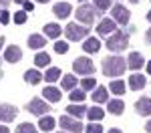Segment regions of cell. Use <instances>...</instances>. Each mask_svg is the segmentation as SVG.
Listing matches in <instances>:
<instances>
[{"mask_svg": "<svg viewBox=\"0 0 151 133\" xmlns=\"http://www.w3.org/2000/svg\"><path fill=\"white\" fill-rule=\"evenodd\" d=\"M103 75H107V77H121L123 73H125V69H127V60L123 59V57H119V55H111V57H107V59H103Z\"/></svg>", "mask_w": 151, "mask_h": 133, "instance_id": "obj_1", "label": "cell"}, {"mask_svg": "<svg viewBox=\"0 0 151 133\" xmlns=\"http://www.w3.org/2000/svg\"><path fill=\"white\" fill-rule=\"evenodd\" d=\"M0 4H2V6H8V4H10V0H0Z\"/></svg>", "mask_w": 151, "mask_h": 133, "instance_id": "obj_42", "label": "cell"}, {"mask_svg": "<svg viewBox=\"0 0 151 133\" xmlns=\"http://www.w3.org/2000/svg\"><path fill=\"white\" fill-rule=\"evenodd\" d=\"M109 89L113 91V95H123L125 93V81H119L117 79V81H113V83L109 85Z\"/></svg>", "mask_w": 151, "mask_h": 133, "instance_id": "obj_27", "label": "cell"}, {"mask_svg": "<svg viewBox=\"0 0 151 133\" xmlns=\"http://www.w3.org/2000/svg\"><path fill=\"white\" fill-rule=\"evenodd\" d=\"M16 115H18V109L14 107V105H8V103H2V105H0V121H2V123L14 121Z\"/></svg>", "mask_w": 151, "mask_h": 133, "instance_id": "obj_7", "label": "cell"}, {"mask_svg": "<svg viewBox=\"0 0 151 133\" xmlns=\"http://www.w3.org/2000/svg\"><path fill=\"white\" fill-rule=\"evenodd\" d=\"M97 16H99V10L95 8L93 4H83V6H79V10H77L79 24H83V26H89V24H93Z\"/></svg>", "mask_w": 151, "mask_h": 133, "instance_id": "obj_3", "label": "cell"}, {"mask_svg": "<svg viewBox=\"0 0 151 133\" xmlns=\"http://www.w3.org/2000/svg\"><path fill=\"white\" fill-rule=\"evenodd\" d=\"M60 87H63L65 91H73V89L77 87V79H75L73 75H65V79H63V83H60Z\"/></svg>", "mask_w": 151, "mask_h": 133, "instance_id": "obj_26", "label": "cell"}, {"mask_svg": "<svg viewBox=\"0 0 151 133\" xmlns=\"http://www.w3.org/2000/svg\"><path fill=\"white\" fill-rule=\"evenodd\" d=\"M107 109H109V113H113V115H123V111H125V103H123L121 99H111L109 105H107Z\"/></svg>", "mask_w": 151, "mask_h": 133, "instance_id": "obj_16", "label": "cell"}, {"mask_svg": "<svg viewBox=\"0 0 151 133\" xmlns=\"http://www.w3.org/2000/svg\"><path fill=\"white\" fill-rule=\"evenodd\" d=\"M145 129H147V133H151V119L147 121V125H145Z\"/></svg>", "mask_w": 151, "mask_h": 133, "instance_id": "obj_41", "label": "cell"}, {"mask_svg": "<svg viewBox=\"0 0 151 133\" xmlns=\"http://www.w3.org/2000/svg\"><path fill=\"white\" fill-rule=\"evenodd\" d=\"M145 40H147V42H149V45H151V28H149V30H147V32H145Z\"/></svg>", "mask_w": 151, "mask_h": 133, "instance_id": "obj_39", "label": "cell"}, {"mask_svg": "<svg viewBox=\"0 0 151 133\" xmlns=\"http://www.w3.org/2000/svg\"><path fill=\"white\" fill-rule=\"evenodd\" d=\"M93 6L99 12H103V10H107V8H111V0H95Z\"/></svg>", "mask_w": 151, "mask_h": 133, "instance_id": "obj_34", "label": "cell"}, {"mask_svg": "<svg viewBox=\"0 0 151 133\" xmlns=\"http://www.w3.org/2000/svg\"><path fill=\"white\" fill-rule=\"evenodd\" d=\"M70 10H73V8H70L69 2H57V4L52 6V12H55L57 18H67L70 14Z\"/></svg>", "mask_w": 151, "mask_h": 133, "instance_id": "obj_12", "label": "cell"}, {"mask_svg": "<svg viewBox=\"0 0 151 133\" xmlns=\"http://www.w3.org/2000/svg\"><path fill=\"white\" fill-rule=\"evenodd\" d=\"M89 35V28L87 26H83L79 22H70L65 26V36L69 38V40H81L85 36Z\"/></svg>", "mask_w": 151, "mask_h": 133, "instance_id": "obj_5", "label": "cell"}, {"mask_svg": "<svg viewBox=\"0 0 151 133\" xmlns=\"http://www.w3.org/2000/svg\"><path fill=\"white\" fill-rule=\"evenodd\" d=\"M36 2H48V0H36Z\"/></svg>", "mask_w": 151, "mask_h": 133, "instance_id": "obj_48", "label": "cell"}, {"mask_svg": "<svg viewBox=\"0 0 151 133\" xmlns=\"http://www.w3.org/2000/svg\"><path fill=\"white\" fill-rule=\"evenodd\" d=\"M67 113H69L70 117H79V119H81L83 115L87 113V107H85L83 103H73V105L67 107Z\"/></svg>", "mask_w": 151, "mask_h": 133, "instance_id": "obj_18", "label": "cell"}, {"mask_svg": "<svg viewBox=\"0 0 151 133\" xmlns=\"http://www.w3.org/2000/svg\"><path fill=\"white\" fill-rule=\"evenodd\" d=\"M35 65L36 67H48L50 65V57H48L47 52H38L35 57Z\"/></svg>", "mask_w": 151, "mask_h": 133, "instance_id": "obj_29", "label": "cell"}, {"mask_svg": "<svg viewBox=\"0 0 151 133\" xmlns=\"http://www.w3.org/2000/svg\"><path fill=\"white\" fill-rule=\"evenodd\" d=\"M99 48H101V40H99L97 36H91V38H87V40L83 42V50L89 52V55H91V52H97Z\"/></svg>", "mask_w": 151, "mask_h": 133, "instance_id": "obj_15", "label": "cell"}, {"mask_svg": "<svg viewBox=\"0 0 151 133\" xmlns=\"http://www.w3.org/2000/svg\"><path fill=\"white\" fill-rule=\"evenodd\" d=\"M20 59H22V50L16 47V45H10V47L4 50V60H8V63H18Z\"/></svg>", "mask_w": 151, "mask_h": 133, "instance_id": "obj_11", "label": "cell"}, {"mask_svg": "<svg viewBox=\"0 0 151 133\" xmlns=\"http://www.w3.org/2000/svg\"><path fill=\"white\" fill-rule=\"evenodd\" d=\"M129 47V36L127 32H121V30H115L111 32L109 38H107V48L109 50H115V52H121Z\"/></svg>", "mask_w": 151, "mask_h": 133, "instance_id": "obj_2", "label": "cell"}, {"mask_svg": "<svg viewBox=\"0 0 151 133\" xmlns=\"http://www.w3.org/2000/svg\"><path fill=\"white\" fill-rule=\"evenodd\" d=\"M127 65H129V69H133V71H139L141 67H145V60H143V57H141L139 52H129Z\"/></svg>", "mask_w": 151, "mask_h": 133, "instance_id": "obj_14", "label": "cell"}, {"mask_svg": "<svg viewBox=\"0 0 151 133\" xmlns=\"http://www.w3.org/2000/svg\"><path fill=\"white\" fill-rule=\"evenodd\" d=\"M26 109H28L32 115H47L48 113V103H45L42 99H32V101L26 105Z\"/></svg>", "mask_w": 151, "mask_h": 133, "instance_id": "obj_9", "label": "cell"}, {"mask_svg": "<svg viewBox=\"0 0 151 133\" xmlns=\"http://www.w3.org/2000/svg\"><path fill=\"white\" fill-rule=\"evenodd\" d=\"M16 4H24V2H28V0H14Z\"/></svg>", "mask_w": 151, "mask_h": 133, "instance_id": "obj_46", "label": "cell"}, {"mask_svg": "<svg viewBox=\"0 0 151 133\" xmlns=\"http://www.w3.org/2000/svg\"><path fill=\"white\" fill-rule=\"evenodd\" d=\"M107 99H109V93H107L105 87H95L93 89V101L95 103H105Z\"/></svg>", "mask_w": 151, "mask_h": 133, "instance_id": "obj_21", "label": "cell"}, {"mask_svg": "<svg viewBox=\"0 0 151 133\" xmlns=\"http://www.w3.org/2000/svg\"><path fill=\"white\" fill-rule=\"evenodd\" d=\"M40 79H42V75H40L38 71H32V69H30V71L24 73V81H26V83H30V85L40 83Z\"/></svg>", "mask_w": 151, "mask_h": 133, "instance_id": "obj_23", "label": "cell"}, {"mask_svg": "<svg viewBox=\"0 0 151 133\" xmlns=\"http://www.w3.org/2000/svg\"><path fill=\"white\" fill-rule=\"evenodd\" d=\"M129 2H139V0H129Z\"/></svg>", "mask_w": 151, "mask_h": 133, "instance_id": "obj_49", "label": "cell"}, {"mask_svg": "<svg viewBox=\"0 0 151 133\" xmlns=\"http://www.w3.org/2000/svg\"><path fill=\"white\" fill-rule=\"evenodd\" d=\"M70 101L73 103H83L85 101V91L83 89H73L70 91Z\"/></svg>", "mask_w": 151, "mask_h": 133, "instance_id": "obj_30", "label": "cell"}, {"mask_svg": "<svg viewBox=\"0 0 151 133\" xmlns=\"http://www.w3.org/2000/svg\"><path fill=\"white\" fill-rule=\"evenodd\" d=\"M73 69H75L77 75H81V77H89V75L95 73V65L89 57H79V59H75V63H73Z\"/></svg>", "mask_w": 151, "mask_h": 133, "instance_id": "obj_4", "label": "cell"}, {"mask_svg": "<svg viewBox=\"0 0 151 133\" xmlns=\"http://www.w3.org/2000/svg\"><path fill=\"white\" fill-rule=\"evenodd\" d=\"M42 97H47L50 103H58V101H60V89H57V87H50V85H48L47 89L42 91Z\"/></svg>", "mask_w": 151, "mask_h": 133, "instance_id": "obj_17", "label": "cell"}, {"mask_svg": "<svg viewBox=\"0 0 151 133\" xmlns=\"http://www.w3.org/2000/svg\"><path fill=\"white\" fill-rule=\"evenodd\" d=\"M2 47H4V38L0 36V50H2Z\"/></svg>", "mask_w": 151, "mask_h": 133, "instance_id": "obj_43", "label": "cell"}, {"mask_svg": "<svg viewBox=\"0 0 151 133\" xmlns=\"http://www.w3.org/2000/svg\"><path fill=\"white\" fill-rule=\"evenodd\" d=\"M47 45V36L42 35H30L28 36V47L30 48H42Z\"/></svg>", "mask_w": 151, "mask_h": 133, "instance_id": "obj_20", "label": "cell"}, {"mask_svg": "<svg viewBox=\"0 0 151 133\" xmlns=\"http://www.w3.org/2000/svg\"><path fill=\"white\" fill-rule=\"evenodd\" d=\"M14 20H16V24H24L26 22V12H16L14 14Z\"/></svg>", "mask_w": 151, "mask_h": 133, "instance_id": "obj_36", "label": "cell"}, {"mask_svg": "<svg viewBox=\"0 0 151 133\" xmlns=\"http://www.w3.org/2000/svg\"><path fill=\"white\" fill-rule=\"evenodd\" d=\"M22 6H24V12H32V8H35V6H32V2H24Z\"/></svg>", "mask_w": 151, "mask_h": 133, "instance_id": "obj_38", "label": "cell"}, {"mask_svg": "<svg viewBox=\"0 0 151 133\" xmlns=\"http://www.w3.org/2000/svg\"><path fill=\"white\" fill-rule=\"evenodd\" d=\"M0 22H2V24H8V22H10V14H8L6 10L0 12Z\"/></svg>", "mask_w": 151, "mask_h": 133, "instance_id": "obj_37", "label": "cell"}, {"mask_svg": "<svg viewBox=\"0 0 151 133\" xmlns=\"http://www.w3.org/2000/svg\"><path fill=\"white\" fill-rule=\"evenodd\" d=\"M45 79H47L48 83H57L58 79H60V69H58V67H50V69L45 73Z\"/></svg>", "mask_w": 151, "mask_h": 133, "instance_id": "obj_24", "label": "cell"}, {"mask_svg": "<svg viewBox=\"0 0 151 133\" xmlns=\"http://www.w3.org/2000/svg\"><path fill=\"white\" fill-rule=\"evenodd\" d=\"M143 87H145V77H143V75H131V77H129V89L139 91Z\"/></svg>", "mask_w": 151, "mask_h": 133, "instance_id": "obj_19", "label": "cell"}, {"mask_svg": "<svg viewBox=\"0 0 151 133\" xmlns=\"http://www.w3.org/2000/svg\"><path fill=\"white\" fill-rule=\"evenodd\" d=\"M81 2H85V0H81Z\"/></svg>", "mask_w": 151, "mask_h": 133, "instance_id": "obj_51", "label": "cell"}, {"mask_svg": "<svg viewBox=\"0 0 151 133\" xmlns=\"http://www.w3.org/2000/svg\"><path fill=\"white\" fill-rule=\"evenodd\" d=\"M38 127L42 129V131H52L55 129V119L48 115V117H42L40 119V123H38Z\"/></svg>", "mask_w": 151, "mask_h": 133, "instance_id": "obj_28", "label": "cell"}, {"mask_svg": "<svg viewBox=\"0 0 151 133\" xmlns=\"http://www.w3.org/2000/svg\"><path fill=\"white\" fill-rule=\"evenodd\" d=\"M58 133H67V131H58Z\"/></svg>", "mask_w": 151, "mask_h": 133, "instance_id": "obj_50", "label": "cell"}, {"mask_svg": "<svg viewBox=\"0 0 151 133\" xmlns=\"http://www.w3.org/2000/svg\"><path fill=\"white\" fill-rule=\"evenodd\" d=\"M58 123H60L63 131H69V133H81L83 131V123L79 119H75V117H70V115H63Z\"/></svg>", "mask_w": 151, "mask_h": 133, "instance_id": "obj_6", "label": "cell"}, {"mask_svg": "<svg viewBox=\"0 0 151 133\" xmlns=\"http://www.w3.org/2000/svg\"><path fill=\"white\" fill-rule=\"evenodd\" d=\"M87 133H103V127H101L97 121H93V123L87 127Z\"/></svg>", "mask_w": 151, "mask_h": 133, "instance_id": "obj_35", "label": "cell"}, {"mask_svg": "<svg viewBox=\"0 0 151 133\" xmlns=\"http://www.w3.org/2000/svg\"><path fill=\"white\" fill-rule=\"evenodd\" d=\"M95 87H97V81L91 79V77H87V79H83V81H81V89H83V91H93Z\"/></svg>", "mask_w": 151, "mask_h": 133, "instance_id": "obj_32", "label": "cell"}, {"mask_svg": "<svg viewBox=\"0 0 151 133\" xmlns=\"http://www.w3.org/2000/svg\"><path fill=\"white\" fill-rule=\"evenodd\" d=\"M16 133H38V131H36V127L32 123H20L16 127Z\"/></svg>", "mask_w": 151, "mask_h": 133, "instance_id": "obj_31", "label": "cell"}, {"mask_svg": "<svg viewBox=\"0 0 151 133\" xmlns=\"http://www.w3.org/2000/svg\"><path fill=\"white\" fill-rule=\"evenodd\" d=\"M0 133H10V129L6 125H0Z\"/></svg>", "mask_w": 151, "mask_h": 133, "instance_id": "obj_40", "label": "cell"}, {"mask_svg": "<svg viewBox=\"0 0 151 133\" xmlns=\"http://www.w3.org/2000/svg\"><path fill=\"white\" fill-rule=\"evenodd\" d=\"M60 32H63V30H60V26H58V24H55V22H50V24H47V26H45V35H47L48 38H58V36H60Z\"/></svg>", "mask_w": 151, "mask_h": 133, "instance_id": "obj_22", "label": "cell"}, {"mask_svg": "<svg viewBox=\"0 0 151 133\" xmlns=\"http://www.w3.org/2000/svg\"><path fill=\"white\" fill-rule=\"evenodd\" d=\"M87 117L91 121H101L105 117V113H103V109H99V107H91V109H87Z\"/></svg>", "mask_w": 151, "mask_h": 133, "instance_id": "obj_25", "label": "cell"}, {"mask_svg": "<svg viewBox=\"0 0 151 133\" xmlns=\"http://www.w3.org/2000/svg\"><path fill=\"white\" fill-rule=\"evenodd\" d=\"M115 28H117V22L113 18H103L97 26V32L99 35H111V32H115Z\"/></svg>", "mask_w": 151, "mask_h": 133, "instance_id": "obj_10", "label": "cell"}, {"mask_svg": "<svg viewBox=\"0 0 151 133\" xmlns=\"http://www.w3.org/2000/svg\"><path fill=\"white\" fill-rule=\"evenodd\" d=\"M147 73H149V75H151V60H149V63H147Z\"/></svg>", "mask_w": 151, "mask_h": 133, "instance_id": "obj_44", "label": "cell"}, {"mask_svg": "<svg viewBox=\"0 0 151 133\" xmlns=\"http://www.w3.org/2000/svg\"><path fill=\"white\" fill-rule=\"evenodd\" d=\"M147 20H149V22H151V10L147 12Z\"/></svg>", "mask_w": 151, "mask_h": 133, "instance_id": "obj_47", "label": "cell"}, {"mask_svg": "<svg viewBox=\"0 0 151 133\" xmlns=\"http://www.w3.org/2000/svg\"><path fill=\"white\" fill-rule=\"evenodd\" d=\"M55 50H57L58 55H67V52H69V45H67L65 40H57V42H55Z\"/></svg>", "mask_w": 151, "mask_h": 133, "instance_id": "obj_33", "label": "cell"}, {"mask_svg": "<svg viewBox=\"0 0 151 133\" xmlns=\"http://www.w3.org/2000/svg\"><path fill=\"white\" fill-rule=\"evenodd\" d=\"M109 133H123V131H121V129H111Z\"/></svg>", "mask_w": 151, "mask_h": 133, "instance_id": "obj_45", "label": "cell"}, {"mask_svg": "<svg viewBox=\"0 0 151 133\" xmlns=\"http://www.w3.org/2000/svg\"><path fill=\"white\" fill-rule=\"evenodd\" d=\"M135 111H137L139 115H151V99H147V97L137 99V103H135Z\"/></svg>", "mask_w": 151, "mask_h": 133, "instance_id": "obj_13", "label": "cell"}, {"mask_svg": "<svg viewBox=\"0 0 151 133\" xmlns=\"http://www.w3.org/2000/svg\"><path fill=\"white\" fill-rule=\"evenodd\" d=\"M115 22L119 24H129V18H131V14H129V10L123 6V4H115L113 6V16H111Z\"/></svg>", "mask_w": 151, "mask_h": 133, "instance_id": "obj_8", "label": "cell"}]
</instances>
